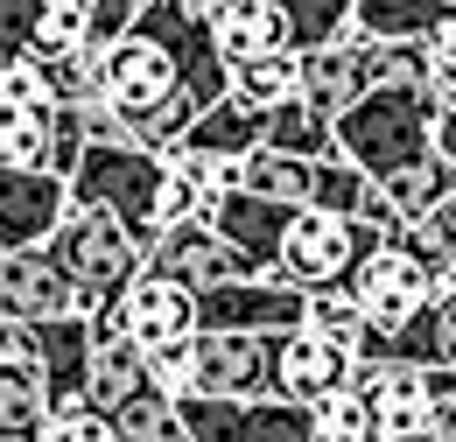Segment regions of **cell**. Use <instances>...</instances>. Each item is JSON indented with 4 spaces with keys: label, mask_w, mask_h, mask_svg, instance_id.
Returning a JSON list of instances; mask_svg holds the SVG:
<instances>
[{
    "label": "cell",
    "mask_w": 456,
    "mask_h": 442,
    "mask_svg": "<svg viewBox=\"0 0 456 442\" xmlns=\"http://www.w3.org/2000/svg\"><path fill=\"white\" fill-rule=\"evenodd\" d=\"M358 316H365V344L358 358H400V365H436L443 358V331H436V288H428V260L407 253L400 239H372L365 260L344 274Z\"/></svg>",
    "instance_id": "cell-1"
},
{
    "label": "cell",
    "mask_w": 456,
    "mask_h": 442,
    "mask_svg": "<svg viewBox=\"0 0 456 442\" xmlns=\"http://www.w3.org/2000/svg\"><path fill=\"white\" fill-rule=\"evenodd\" d=\"M436 112H443L436 92H414V85H365V92L330 119V134H338V155H351L372 183H387L394 168H407L414 155L436 148Z\"/></svg>",
    "instance_id": "cell-2"
},
{
    "label": "cell",
    "mask_w": 456,
    "mask_h": 442,
    "mask_svg": "<svg viewBox=\"0 0 456 442\" xmlns=\"http://www.w3.org/2000/svg\"><path fill=\"white\" fill-rule=\"evenodd\" d=\"M162 168L169 162L155 148H141V141H85L77 162H70V197L113 211L148 246L162 232Z\"/></svg>",
    "instance_id": "cell-3"
},
{
    "label": "cell",
    "mask_w": 456,
    "mask_h": 442,
    "mask_svg": "<svg viewBox=\"0 0 456 442\" xmlns=\"http://www.w3.org/2000/svg\"><path fill=\"white\" fill-rule=\"evenodd\" d=\"M43 253H50L63 274H70V288L85 295V309H92V302H113L119 288L148 267V246H141V239L113 218V211L77 204V197L63 204V218H57V232L43 239Z\"/></svg>",
    "instance_id": "cell-4"
},
{
    "label": "cell",
    "mask_w": 456,
    "mask_h": 442,
    "mask_svg": "<svg viewBox=\"0 0 456 442\" xmlns=\"http://www.w3.org/2000/svg\"><path fill=\"white\" fill-rule=\"evenodd\" d=\"M372 239H387V232H372L358 218H338L323 204H295V218L281 232V253H274V281H288V288H330V281H344L365 260Z\"/></svg>",
    "instance_id": "cell-5"
},
{
    "label": "cell",
    "mask_w": 456,
    "mask_h": 442,
    "mask_svg": "<svg viewBox=\"0 0 456 442\" xmlns=\"http://www.w3.org/2000/svg\"><path fill=\"white\" fill-rule=\"evenodd\" d=\"M274 337L281 331H197L190 337V393H204V400L274 393Z\"/></svg>",
    "instance_id": "cell-6"
},
{
    "label": "cell",
    "mask_w": 456,
    "mask_h": 442,
    "mask_svg": "<svg viewBox=\"0 0 456 442\" xmlns=\"http://www.w3.org/2000/svg\"><path fill=\"white\" fill-rule=\"evenodd\" d=\"M183 429L190 442H309V407H295L281 393H260V400L183 393Z\"/></svg>",
    "instance_id": "cell-7"
},
{
    "label": "cell",
    "mask_w": 456,
    "mask_h": 442,
    "mask_svg": "<svg viewBox=\"0 0 456 442\" xmlns=\"http://www.w3.org/2000/svg\"><path fill=\"white\" fill-rule=\"evenodd\" d=\"M119 337L141 344V351L190 344L197 337V288H183L162 267H141V274L119 288Z\"/></svg>",
    "instance_id": "cell-8"
},
{
    "label": "cell",
    "mask_w": 456,
    "mask_h": 442,
    "mask_svg": "<svg viewBox=\"0 0 456 442\" xmlns=\"http://www.w3.org/2000/svg\"><path fill=\"white\" fill-rule=\"evenodd\" d=\"M148 267L175 274L183 288H218V281L260 274V267H253V260H246V253H239L211 218H175V225H162V232L148 239Z\"/></svg>",
    "instance_id": "cell-9"
},
{
    "label": "cell",
    "mask_w": 456,
    "mask_h": 442,
    "mask_svg": "<svg viewBox=\"0 0 456 442\" xmlns=\"http://www.w3.org/2000/svg\"><path fill=\"white\" fill-rule=\"evenodd\" d=\"M295 323H302V288L274 274L197 288V331H295Z\"/></svg>",
    "instance_id": "cell-10"
},
{
    "label": "cell",
    "mask_w": 456,
    "mask_h": 442,
    "mask_svg": "<svg viewBox=\"0 0 456 442\" xmlns=\"http://www.w3.org/2000/svg\"><path fill=\"white\" fill-rule=\"evenodd\" d=\"M0 309L21 323H50V316H85V295L43 246H0Z\"/></svg>",
    "instance_id": "cell-11"
},
{
    "label": "cell",
    "mask_w": 456,
    "mask_h": 442,
    "mask_svg": "<svg viewBox=\"0 0 456 442\" xmlns=\"http://www.w3.org/2000/svg\"><path fill=\"white\" fill-rule=\"evenodd\" d=\"M379 78V43L372 36H338V43H323V50H302V85H295V99H309L316 112H330L338 119L365 85Z\"/></svg>",
    "instance_id": "cell-12"
},
{
    "label": "cell",
    "mask_w": 456,
    "mask_h": 442,
    "mask_svg": "<svg viewBox=\"0 0 456 442\" xmlns=\"http://www.w3.org/2000/svg\"><path fill=\"white\" fill-rule=\"evenodd\" d=\"M351 387V351L330 344V337H316L309 323H295V331L274 337V393L295 400V407H316L323 393Z\"/></svg>",
    "instance_id": "cell-13"
},
{
    "label": "cell",
    "mask_w": 456,
    "mask_h": 442,
    "mask_svg": "<svg viewBox=\"0 0 456 442\" xmlns=\"http://www.w3.org/2000/svg\"><path fill=\"white\" fill-rule=\"evenodd\" d=\"M70 183L57 168H7L0 162V246H43L57 232Z\"/></svg>",
    "instance_id": "cell-14"
},
{
    "label": "cell",
    "mask_w": 456,
    "mask_h": 442,
    "mask_svg": "<svg viewBox=\"0 0 456 442\" xmlns=\"http://www.w3.org/2000/svg\"><path fill=\"white\" fill-rule=\"evenodd\" d=\"M288 218H295V204H281V197H253V190H239V183L211 204V225L225 232V239L253 260V267H260V274H274V253H281Z\"/></svg>",
    "instance_id": "cell-15"
},
{
    "label": "cell",
    "mask_w": 456,
    "mask_h": 442,
    "mask_svg": "<svg viewBox=\"0 0 456 442\" xmlns=\"http://www.w3.org/2000/svg\"><path fill=\"white\" fill-rule=\"evenodd\" d=\"M211 43H218L225 63L260 56V50H288L281 0H218V7H211Z\"/></svg>",
    "instance_id": "cell-16"
},
{
    "label": "cell",
    "mask_w": 456,
    "mask_h": 442,
    "mask_svg": "<svg viewBox=\"0 0 456 442\" xmlns=\"http://www.w3.org/2000/svg\"><path fill=\"white\" fill-rule=\"evenodd\" d=\"M50 422V380L36 365V351L0 358V442H36Z\"/></svg>",
    "instance_id": "cell-17"
},
{
    "label": "cell",
    "mask_w": 456,
    "mask_h": 442,
    "mask_svg": "<svg viewBox=\"0 0 456 442\" xmlns=\"http://www.w3.org/2000/svg\"><path fill=\"white\" fill-rule=\"evenodd\" d=\"M148 387V351L126 344V337H92V358H85V407L113 414L119 400Z\"/></svg>",
    "instance_id": "cell-18"
},
{
    "label": "cell",
    "mask_w": 456,
    "mask_h": 442,
    "mask_svg": "<svg viewBox=\"0 0 456 442\" xmlns=\"http://www.w3.org/2000/svg\"><path fill=\"white\" fill-rule=\"evenodd\" d=\"M295 85H302V56L295 50H260V56L225 63V92L253 112H274L281 99H295Z\"/></svg>",
    "instance_id": "cell-19"
},
{
    "label": "cell",
    "mask_w": 456,
    "mask_h": 442,
    "mask_svg": "<svg viewBox=\"0 0 456 442\" xmlns=\"http://www.w3.org/2000/svg\"><path fill=\"white\" fill-rule=\"evenodd\" d=\"M57 148V99L36 106V99H0V162L7 168H50Z\"/></svg>",
    "instance_id": "cell-20"
},
{
    "label": "cell",
    "mask_w": 456,
    "mask_h": 442,
    "mask_svg": "<svg viewBox=\"0 0 456 442\" xmlns=\"http://www.w3.org/2000/svg\"><path fill=\"white\" fill-rule=\"evenodd\" d=\"M456 0H351V29L372 43H428Z\"/></svg>",
    "instance_id": "cell-21"
},
{
    "label": "cell",
    "mask_w": 456,
    "mask_h": 442,
    "mask_svg": "<svg viewBox=\"0 0 456 442\" xmlns=\"http://www.w3.org/2000/svg\"><path fill=\"white\" fill-rule=\"evenodd\" d=\"M260 134H267V112L239 106V99L225 92V99H211V106L183 127V141H175V148H204V155H232V162H239Z\"/></svg>",
    "instance_id": "cell-22"
},
{
    "label": "cell",
    "mask_w": 456,
    "mask_h": 442,
    "mask_svg": "<svg viewBox=\"0 0 456 442\" xmlns=\"http://www.w3.org/2000/svg\"><path fill=\"white\" fill-rule=\"evenodd\" d=\"M309 168H316V162L253 141V148L239 155V190H253V197H281V204H309Z\"/></svg>",
    "instance_id": "cell-23"
},
{
    "label": "cell",
    "mask_w": 456,
    "mask_h": 442,
    "mask_svg": "<svg viewBox=\"0 0 456 442\" xmlns=\"http://www.w3.org/2000/svg\"><path fill=\"white\" fill-rule=\"evenodd\" d=\"M113 436L119 442H190V429H183V400L148 380L134 400H119V407H113Z\"/></svg>",
    "instance_id": "cell-24"
},
{
    "label": "cell",
    "mask_w": 456,
    "mask_h": 442,
    "mask_svg": "<svg viewBox=\"0 0 456 442\" xmlns=\"http://www.w3.org/2000/svg\"><path fill=\"white\" fill-rule=\"evenodd\" d=\"M260 141H267V148H288V155H302V162H316V155L338 148L330 112H316L309 99H281V106L267 112V134H260Z\"/></svg>",
    "instance_id": "cell-25"
},
{
    "label": "cell",
    "mask_w": 456,
    "mask_h": 442,
    "mask_svg": "<svg viewBox=\"0 0 456 442\" xmlns=\"http://www.w3.org/2000/svg\"><path fill=\"white\" fill-rule=\"evenodd\" d=\"M85 43H99L92 36V7L85 0H36V29H28V56H70L85 50Z\"/></svg>",
    "instance_id": "cell-26"
},
{
    "label": "cell",
    "mask_w": 456,
    "mask_h": 442,
    "mask_svg": "<svg viewBox=\"0 0 456 442\" xmlns=\"http://www.w3.org/2000/svg\"><path fill=\"white\" fill-rule=\"evenodd\" d=\"M387 239H400L407 253H421L428 267H450L456 260V190H443L428 211H414V218H400Z\"/></svg>",
    "instance_id": "cell-27"
},
{
    "label": "cell",
    "mask_w": 456,
    "mask_h": 442,
    "mask_svg": "<svg viewBox=\"0 0 456 442\" xmlns=\"http://www.w3.org/2000/svg\"><path fill=\"white\" fill-rule=\"evenodd\" d=\"M365 197H372V176L351 162V155H316L309 168V204H323V211H338V218H358L365 211Z\"/></svg>",
    "instance_id": "cell-28"
},
{
    "label": "cell",
    "mask_w": 456,
    "mask_h": 442,
    "mask_svg": "<svg viewBox=\"0 0 456 442\" xmlns=\"http://www.w3.org/2000/svg\"><path fill=\"white\" fill-rule=\"evenodd\" d=\"M302 323L316 337H330L344 344L351 358H358V344H365V316H358V302H351V288L330 281V288H302Z\"/></svg>",
    "instance_id": "cell-29"
},
{
    "label": "cell",
    "mask_w": 456,
    "mask_h": 442,
    "mask_svg": "<svg viewBox=\"0 0 456 442\" xmlns=\"http://www.w3.org/2000/svg\"><path fill=\"white\" fill-rule=\"evenodd\" d=\"M443 190H456V162H450V155H436V148H428V155H414L407 168H394V176H387V197H394L400 218L428 211Z\"/></svg>",
    "instance_id": "cell-30"
},
{
    "label": "cell",
    "mask_w": 456,
    "mask_h": 442,
    "mask_svg": "<svg viewBox=\"0 0 456 442\" xmlns=\"http://www.w3.org/2000/svg\"><path fill=\"white\" fill-rule=\"evenodd\" d=\"M281 21H288V50H323L351 36V0H281Z\"/></svg>",
    "instance_id": "cell-31"
},
{
    "label": "cell",
    "mask_w": 456,
    "mask_h": 442,
    "mask_svg": "<svg viewBox=\"0 0 456 442\" xmlns=\"http://www.w3.org/2000/svg\"><path fill=\"white\" fill-rule=\"evenodd\" d=\"M309 442H372V414H365V400L351 387L323 393L316 407H309Z\"/></svg>",
    "instance_id": "cell-32"
},
{
    "label": "cell",
    "mask_w": 456,
    "mask_h": 442,
    "mask_svg": "<svg viewBox=\"0 0 456 442\" xmlns=\"http://www.w3.org/2000/svg\"><path fill=\"white\" fill-rule=\"evenodd\" d=\"M36 442H119V436H113V414L70 400V407H57V414L43 422V436H36Z\"/></svg>",
    "instance_id": "cell-33"
},
{
    "label": "cell",
    "mask_w": 456,
    "mask_h": 442,
    "mask_svg": "<svg viewBox=\"0 0 456 442\" xmlns=\"http://www.w3.org/2000/svg\"><path fill=\"white\" fill-rule=\"evenodd\" d=\"M148 380L162 393H190V344H162V351H148Z\"/></svg>",
    "instance_id": "cell-34"
},
{
    "label": "cell",
    "mask_w": 456,
    "mask_h": 442,
    "mask_svg": "<svg viewBox=\"0 0 456 442\" xmlns=\"http://www.w3.org/2000/svg\"><path fill=\"white\" fill-rule=\"evenodd\" d=\"M28 29H36V0H0V63L28 56Z\"/></svg>",
    "instance_id": "cell-35"
},
{
    "label": "cell",
    "mask_w": 456,
    "mask_h": 442,
    "mask_svg": "<svg viewBox=\"0 0 456 442\" xmlns=\"http://www.w3.org/2000/svg\"><path fill=\"white\" fill-rule=\"evenodd\" d=\"M85 7H92V36H99V43H113L119 29L134 21V7H141V0H85Z\"/></svg>",
    "instance_id": "cell-36"
},
{
    "label": "cell",
    "mask_w": 456,
    "mask_h": 442,
    "mask_svg": "<svg viewBox=\"0 0 456 442\" xmlns=\"http://www.w3.org/2000/svg\"><path fill=\"white\" fill-rule=\"evenodd\" d=\"M21 351H28V323L0 309V358H21Z\"/></svg>",
    "instance_id": "cell-37"
},
{
    "label": "cell",
    "mask_w": 456,
    "mask_h": 442,
    "mask_svg": "<svg viewBox=\"0 0 456 442\" xmlns=\"http://www.w3.org/2000/svg\"><path fill=\"white\" fill-rule=\"evenodd\" d=\"M436 155H450V162H456V99L436 112Z\"/></svg>",
    "instance_id": "cell-38"
},
{
    "label": "cell",
    "mask_w": 456,
    "mask_h": 442,
    "mask_svg": "<svg viewBox=\"0 0 456 442\" xmlns=\"http://www.w3.org/2000/svg\"><path fill=\"white\" fill-rule=\"evenodd\" d=\"M436 436L456 442V393H450V400H436Z\"/></svg>",
    "instance_id": "cell-39"
},
{
    "label": "cell",
    "mask_w": 456,
    "mask_h": 442,
    "mask_svg": "<svg viewBox=\"0 0 456 442\" xmlns=\"http://www.w3.org/2000/svg\"><path fill=\"white\" fill-rule=\"evenodd\" d=\"M387 442H443V436H436V422H428V429H407V436H387Z\"/></svg>",
    "instance_id": "cell-40"
}]
</instances>
